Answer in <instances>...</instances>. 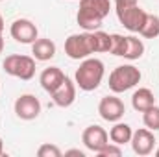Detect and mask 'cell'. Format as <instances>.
<instances>
[{"mask_svg": "<svg viewBox=\"0 0 159 157\" xmlns=\"http://www.w3.org/2000/svg\"><path fill=\"white\" fill-rule=\"evenodd\" d=\"M111 2L109 0H80V9L76 13L80 28L85 32L100 30L102 20L109 15Z\"/></svg>", "mask_w": 159, "mask_h": 157, "instance_id": "6da1fadb", "label": "cell"}, {"mask_svg": "<svg viewBox=\"0 0 159 157\" xmlns=\"http://www.w3.org/2000/svg\"><path fill=\"white\" fill-rule=\"evenodd\" d=\"M104 63L96 57H85L81 59L80 67L76 69V76H74V83L78 85L81 91H94L100 87L102 79H104Z\"/></svg>", "mask_w": 159, "mask_h": 157, "instance_id": "7a4b0ae2", "label": "cell"}, {"mask_svg": "<svg viewBox=\"0 0 159 157\" xmlns=\"http://www.w3.org/2000/svg\"><path fill=\"white\" fill-rule=\"evenodd\" d=\"M143 78L141 70L133 65H120L117 67L111 74H109V89L119 94V92H126L129 89H133Z\"/></svg>", "mask_w": 159, "mask_h": 157, "instance_id": "3957f363", "label": "cell"}, {"mask_svg": "<svg viewBox=\"0 0 159 157\" xmlns=\"http://www.w3.org/2000/svg\"><path fill=\"white\" fill-rule=\"evenodd\" d=\"M4 70L9 76L20 78L24 81L32 79L35 76V57L30 56H20V54H11L4 59Z\"/></svg>", "mask_w": 159, "mask_h": 157, "instance_id": "277c9868", "label": "cell"}, {"mask_svg": "<svg viewBox=\"0 0 159 157\" xmlns=\"http://www.w3.org/2000/svg\"><path fill=\"white\" fill-rule=\"evenodd\" d=\"M65 54L70 57V59H85L89 57L91 54H94V48H93V39H91V32H85V34H72L69 35L65 41Z\"/></svg>", "mask_w": 159, "mask_h": 157, "instance_id": "5b68a950", "label": "cell"}, {"mask_svg": "<svg viewBox=\"0 0 159 157\" xmlns=\"http://www.w3.org/2000/svg\"><path fill=\"white\" fill-rule=\"evenodd\" d=\"M146 11L137 4V6H129V7H120L117 9V17H119V22L131 34H139L144 20H146Z\"/></svg>", "mask_w": 159, "mask_h": 157, "instance_id": "8992f818", "label": "cell"}, {"mask_svg": "<svg viewBox=\"0 0 159 157\" xmlns=\"http://www.w3.org/2000/svg\"><path fill=\"white\" fill-rule=\"evenodd\" d=\"M81 142L85 144L87 150L98 154L109 142V135H107V131L102 126H96V124L94 126H87L83 129V133H81Z\"/></svg>", "mask_w": 159, "mask_h": 157, "instance_id": "52a82bcc", "label": "cell"}, {"mask_svg": "<svg viewBox=\"0 0 159 157\" xmlns=\"http://www.w3.org/2000/svg\"><path fill=\"white\" fill-rule=\"evenodd\" d=\"M9 34H11V37L17 43H22V44H32L34 41L37 39V35H39L37 26L32 20H28V19L13 20L11 28H9Z\"/></svg>", "mask_w": 159, "mask_h": 157, "instance_id": "ba28073f", "label": "cell"}, {"mask_svg": "<svg viewBox=\"0 0 159 157\" xmlns=\"http://www.w3.org/2000/svg\"><path fill=\"white\" fill-rule=\"evenodd\" d=\"M41 113V102L34 94H22L15 100V115L20 120H34Z\"/></svg>", "mask_w": 159, "mask_h": 157, "instance_id": "9c48e42d", "label": "cell"}, {"mask_svg": "<svg viewBox=\"0 0 159 157\" xmlns=\"http://www.w3.org/2000/svg\"><path fill=\"white\" fill-rule=\"evenodd\" d=\"M98 113L107 122H119L126 113V107L124 102L117 96H104L98 104Z\"/></svg>", "mask_w": 159, "mask_h": 157, "instance_id": "30bf717a", "label": "cell"}, {"mask_svg": "<svg viewBox=\"0 0 159 157\" xmlns=\"http://www.w3.org/2000/svg\"><path fill=\"white\" fill-rule=\"evenodd\" d=\"M131 148L137 155H150L154 152V144H156V137L154 131L148 128H141L137 131H133L131 135Z\"/></svg>", "mask_w": 159, "mask_h": 157, "instance_id": "8fae6325", "label": "cell"}, {"mask_svg": "<svg viewBox=\"0 0 159 157\" xmlns=\"http://www.w3.org/2000/svg\"><path fill=\"white\" fill-rule=\"evenodd\" d=\"M50 96H52V100H54V104L57 107H70L74 104V100H76V83L67 76L65 81Z\"/></svg>", "mask_w": 159, "mask_h": 157, "instance_id": "7c38bea8", "label": "cell"}, {"mask_svg": "<svg viewBox=\"0 0 159 157\" xmlns=\"http://www.w3.org/2000/svg\"><path fill=\"white\" fill-rule=\"evenodd\" d=\"M65 72L59 69V67H48V69H44L43 72H41V76H39V83H41V87L46 91V92H54L63 81H65Z\"/></svg>", "mask_w": 159, "mask_h": 157, "instance_id": "4fadbf2b", "label": "cell"}, {"mask_svg": "<svg viewBox=\"0 0 159 157\" xmlns=\"http://www.w3.org/2000/svg\"><path fill=\"white\" fill-rule=\"evenodd\" d=\"M131 105H133L135 111L144 113L146 109H150L152 105H156V96H154V92H152L150 89L141 87V89H137V91L133 92V96H131Z\"/></svg>", "mask_w": 159, "mask_h": 157, "instance_id": "5bb4252c", "label": "cell"}, {"mask_svg": "<svg viewBox=\"0 0 159 157\" xmlns=\"http://www.w3.org/2000/svg\"><path fill=\"white\" fill-rule=\"evenodd\" d=\"M32 54L37 61H50L56 56V44L50 39H37L32 43Z\"/></svg>", "mask_w": 159, "mask_h": 157, "instance_id": "9a60e30c", "label": "cell"}, {"mask_svg": "<svg viewBox=\"0 0 159 157\" xmlns=\"http://www.w3.org/2000/svg\"><path fill=\"white\" fill-rule=\"evenodd\" d=\"M131 135H133L131 126H129V124H124V122H115V126L109 129V139H111V142H115V144H119V146L129 142V141H131Z\"/></svg>", "mask_w": 159, "mask_h": 157, "instance_id": "2e32d148", "label": "cell"}, {"mask_svg": "<svg viewBox=\"0 0 159 157\" xmlns=\"http://www.w3.org/2000/svg\"><path fill=\"white\" fill-rule=\"evenodd\" d=\"M143 54H144V43L135 35H126V50H124L122 57L135 61V59H141Z\"/></svg>", "mask_w": 159, "mask_h": 157, "instance_id": "e0dca14e", "label": "cell"}, {"mask_svg": "<svg viewBox=\"0 0 159 157\" xmlns=\"http://www.w3.org/2000/svg\"><path fill=\"white\" fill-rule=\"evenodd\" d=\"M91 39H93L94 54L109 52V46H111V35L109 34H106L102 30H94V32H91Z\"/></svg>", "mask_w": 159, "mask_h": 157, "instance_id": "ac0fdd59", "label": "cell"}, {"mask_svg": "<svg viewBox=\"0 0 159 157\" xmlns=\"http://www.w3.org/2000/svg\"><path fill=\"white\" fill-rule=\"evenodd\" d=\"M144 39H156L159 35V17L157 15H146V20H144V24H143V28H141V32H139Z\"/></svg>", "mask_w": 159, "mask_h": 157, "instance_id": "d6986e66", "label": "cell"}, {"mask_svg": "<svg viewBox=\"0 0 159 157\" xmlns=\"http://www.w3.org/2000/svg\"><path fill=\"white\" fill-rule=\"evenodd\" d=\"M143 122L148 129L152 131H157L159 129V107L157 105H152L150 109H146L143 113Z\"/></svg>", "mask_w": 159, "mask_h": 157, "instance_id": "ffe728a7", "label": "cell"}, {"mask_svg": "<svg viewBox=\"0 0 159 157\" xmlns=\"http://www.w3.org/2000/svg\"><path fill=\"white\" fill-rule=\"evenodd\" d=\"M124 50H126V35L111 34V46H109V54L122 57V56H124Z\"/></svg>", "mask_w": 159, "mask_h": 157, "instance_id": "44dd1931", "label": "cell"}, {"mask_svg": "<svg viewBox=\"0 0 159 157\" xmlns=\"http://www.w3.org/2000/svg\"><path fill=\"white\" fill-rule=\"evenodd\" d=\"M37 155H39V157H61V155H63V152H61L56 144L44 142V144H41V146H39Z\"/></svg>", "mask_w": 159, "mask_h": 157, "instance_id": "7402d4cb", "label": "cell"}, {"mask_svg": "<svg viewBox=\"0 0 159 157\" xmlns=\"http://www.w3.org/2000/svg\"><path fill=\"white\" fill-rule=\"evenodd\" d=\"M98 155L100 157H109V155L119 157V155H122V148H120L119 144H115V142H107V144L98 152Z\"/></svg>", "mask_w": 159, "mask_h": 157, "instance_id": "603a6c76", "label": "cell"}, {"mask_svg": "<svg viewBox=\"0 0 159 157\" xmlns=\"http://www.w3.org/2000/svg\"><path fill=\"white\" fill-rule=\"evenodd\" d=\"M139 0H115V7L120 9V7H129V6H137Z\"/></svg>", "mask_w": 159, "mask_h": 157, "instance_id": "cb8c5ba5", "label": "cell"}, {"mask_svg": "<svg viewBox=\"0 0 159 157\" xmlns=\"http://www.w3.org/2000/svg\"><path fill=\"white\" fill-rule=\"evenodd\" d=\"M65 155H80V157H83L85 154L80 152V150H69V152H65Z\"/></svg>", "mask_w": 159, "mask_h": 157, "instance_id": "d4e9b609", "label": "cell"}, {"mask_svg": "<svg viewBox=\"0 0 159 157\" xmlns=\"http://www.w3.org/2000/svg\"><path fill=\"white\" fill-rule=\"evenodd\" d=\"M2 50H4V37H2V34H0V54H2Z\"/></svg>", "mask_w": 159, "mask_h": 157, "instance_id": "484cf974", "label": "cell"}, {"mask_svg": "<svg viewBox=\"0 0 159 157\" xmlns=\"http://www.w3.org/2000/svg\"><path fill=\"white\" fill-rule=\"evenodd\" d=\"M4 32V19H2V15H0V34Z\"/></svg>", "mask_w": 159, "mask_h": 157, "instance_id": "4316f807", "label": "cell"}, {"mask_svg": "<svg viewBox=\"0 0 159 157\" xmlns=\"http://www.w3.org/2000/svg\"><path fill=\"white\" fill-rule=\"evenodd\" d=\"M2 154H4V141L0 139V155H2Z\"/></svg>", "mask_w": 159, "mask_h": 157, "instance_id": "83f0119b", "label": "cell"}, {"mask_svg": "<svg viewBox=\"0 0 159 157\" xmlns=\"http://www.w3.org/2000/svg\"><path fill=\"white\" fill-rule=\"evenodd\" d=\"M156 155H157V157H159V148H157V152H156Z\"/></svg>", "mask_w": 159, "mask_h": 157, "instance_id": "f1b7e54d", "label": "cell"}, {"mask_svg": "<svg viewBox=\"0 0 159 157\" xmlns=\"http://www.w3.org/2000/svg\"><path fill=\"white\" fill-rule=\"evenodd\" d=\"M0 2H2V0H0Z\"/></svg>", "mask_w": 159, "mask_h": 157, "instance_id": "f546056e", "label": "cell"}]
</instances>
